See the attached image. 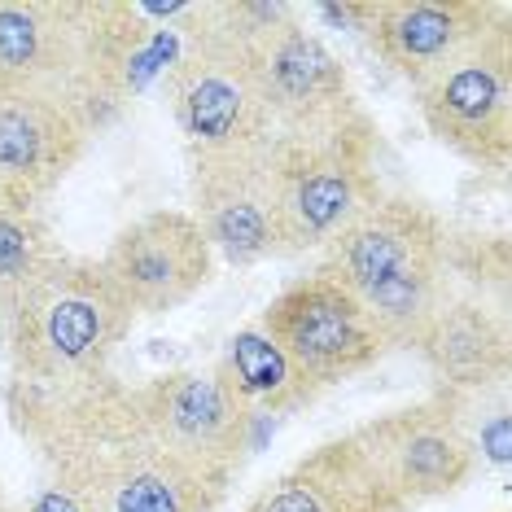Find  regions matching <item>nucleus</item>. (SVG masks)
<instances>
[{"label":"nucleus","mask_w":512,"mask_h":512,"mask_svg":"<svg viewBox=\"0 0 512 512\" xmlns=\"http://www.w3.org/2000/svg\"><path fill=\"white\" fill-rule=\"evenodd\" d=\"M66 246L53 237L44 211H27V206H0V294L27 281L36 267L57 259Z\"/></svg>","instance_id":"nucleus-19"},{"label":"nucleus","mask_w":512,"mask_h":512,"mask_svg":"<svg viewBox=\"0 0 512 512\" xmlns=\"http://www.w3.org/2000/svg\"><path fill=\"white\" fill-rule=\"evenodd\" d=\"M377 141L381 132L372 119L324 141H276L272 180L281 254L324 250L377 202Z\"/></svg>","instance_id":"nucleus-7"},{"label":"nucleus","mask_w":512,"mask_h":512,"mask_svg":"<svg viewBox=\"0 0 512 512\" xmlns=\"http://www.w3.org/2000/svg\"><path fill=\"white\" fill-rule=\"evenodd\" d=\"M246 57L276 141H324L372 119L342 57L307 27L298 9L267 5V18L246 40Z\"/></svg>","instance_id":"nucleus-6"},{"label":"nucleus","mask_w":512,"mask_h":512,"mask_svg":"<svg viewBox=\"0 0 512 512\" xmlns=\"http://www.w3.org/2000/svg\"><path fill=\"white\" fill-rule=\"evenodd\" d=\"M412 351L425 359L438 390L464 394V399L486 394L508 377L512 364L504 302H491L486 294L451 285V294L438 302V311L412 342Z\"/></svg>","instance_id":"nucleus-16"},{"label":"nucleus","mask_w":512,"mask_h":512,"mask_svg":"<svg viewBox=\"0 0 512 512\" xmlns=\"http://www.w3.org/2000/svg\"><path fill=\"white\" fill-rule=\"evenodd\" d=\"M9 386L71 390L106 377L136 316L110 285L101 259L62 250L0 294Z\"/></svg>","instance_id":"nucleus-3"},{"label":"nucleus","mask_w":512,"mask_h":512,"mask_svg":"<svg viewBox=\"0 0 512 512\" xmlns=\"http://www.w3.org/2000/svg\"><path fill=\"white\" fill-rule=\"evenodd\" d=\"M259 329L285 351V359L298 372H307L320 390L372 368L390 351L368 311L355 302L346 285L333 276H302L285 285L281 294L263 307Z\"/></svg>","instance_id":"nucleus-10"},{"label":"nucleus","mask_w":512,"mask_h":512,"mask_svg":"<svg viewBox=\"0 0 512 512\" xmlns=\"http://www.w3.org/2000/svg\"><path fill=\"white\" fill-rule=\"evenodd\" d=\"M416 106L438 145L482 171H504L512 158V22H495L421 79Z\"/></svg>","instance_id":"nucleus-8"},{"label":"nucleus","mask_w":512,"mask_h":512,"mask_svg":"<svg viewBox=\"0 0 512 512\" xmlns=\"http://www.w3.org/2000/svg\"><path fill=\"white\" fill-rule=\"evenodd\" d=\"M132 386L149 421L176 447V456H184L197 473H206L215 486L228 491L254 447V425L259 421L237 403V394L224 386L215 364L154 372V377L132 381Z\"/></svg>","instance_id":"nucleus-11"},{"label":"nucleus","mask_w":512,"mask_h":512,"mask_svg":"<svg viewBox=\"0 0 512 512\" xmlns=\"http://www.w3.org/2000/svg\"><path fill=\"white\" fill-rule=\"evenodd\" d=\"M241 512H412L372 469L359 442L337 434L276 473Z\"/></svg>","instance_id":"nucleus-17"},{"label":"nucleus","mask_w":512,"mask_h":512,"mask_svg":"<svg viewBox=\"0 0 512 512\" xmlns=\"http://www.w3.org/2000/svg\"><path fill=\"white\" fill-rule=\"evenodd\" d=\"M5 412L40 456L49 486L79 512H219L228 499L176 456L136 386L114 372L71 390L5 386Z\"/></svg>","instance_id":"nucleus-1"},{"label":"nucleus","mask_w":512,"mask_h":512,"mask_svg":"<svg viewBox=\"0 0 512 512\" xmlns=\"http://www.w3.org/2000/svg\"><path fill=\"white\" fill-rule=\"evenodd\" d=\"M342 14L355 18L372 53L416 88L442 62L486 36L495 22H504L508 9L486 0H372V5H346Z\"/></svg>","instance_id":"nucleus-14"},{"label":"nucleus","mask_w":512,"mask_h":512,"mask_svg":"<svg viewBox=\"0 0 512 512\" xmlns=\"http://www.w3.org/2000/svg\"><path fill=\"white\" fill-rule=\"evenodd\" d=\"M18 512H79V508H75V504H71V499H66L62 491H53V486L44 482V486H40V495L31 499L27 508H18Z\"/></svg>","instance_id":"nucleus-20"},{"label":"nucleus","mask_w":512,"mask_h":512,"mask_svg":"<svg viewBox=\"0 0 512 512\" xmlns=\"http://www.w3.org/2000/svg\"><path fill=\"white\" fill-rule=\"evenodd\" d=\"M158 57L154 9L127 0H0V79L106 127Z\"/></svg>","instance_id":"nucleus-2"},{"label":"nucleus","mask_w":512,"mask_h":512,"mask_svg":"<svg viewBox=\"0 0 512 512\" xmlns=\"http://www.w3.org/2000/svg\"><path fill=\"white\" fill-rule=\"evenodd\" d=\"M447 237L451 228L425 202L381 189L377 202L324 246L320 272L351 289L390 351H412L438 302L456 285L447 267Z\"/></svg>","instance_id":"nucleus-4"},{"label":"nucleus","mask_w":512,"mask_h":512,"mask_svg":"<svg viewBox=\"0 0 512 512\" xmlns=\"http://www.w3.org/2000/svg\"><path fill=\"white\" fill-rule=\"evenodd\" d=\"M351 438L372 460L407 508L460 491L477 469V442L469 434V399L451 390H429L372 421L355 425Z\"/></svg>","instance_id":"nucleus-9"},{"label":"nucleus","mask_w":512,"mask_h":512,"mask_svg":"<svg viewBox=\"0 0 512 512\" xmlns=\"http://www.w3.org/2000/svg\"><path fill=\"white\" fill-rule=\"evenodd\" d=\"M110 285L136 320L167 316L211 281L215 250L189 211H149L119 228L101 254Z\"/></svg>","instance_id":"nucleus-12"},{"label":"nucleus","mask_w":512,"mask_h":512,"mask_svg":"<svg viewBox=\"0 0 512 512\" xmlns=\"http://www.w3.org/2000/svg\"><path fill=\"white\" fill-rule=\"evenodd\" d=\"M267 18L259 0L176 5V53L167 62V106L189 158L250 154L276 145L272 114L254 84L246 40Z\"/></svg>","instance_id":"nucleus-5"},{"label":"nucleus","mask_w":512,"mask_h":512,"mask_svg":"<svg viewBox=\"0 0 512 512\" xmlns=\"http://www.w3.org/2000/svg\"><path fill=\"white\" fill-rule=\"evenodd\" d=\"M88 141V123L0 79V206L44 211V202L88 154Z\"/></svg>","instance_id":"nucleus-15"},{"label":"nucleus","mask_w":512,"mask_h":512,"mask_svg":"<svg viewBox=\"0 0 512 512\" xmlns=\"http://www.w3.org/2000/svg\"><path fill=\"white\" fill-rule=\"evenodd\" d=\"M215 372L224 377V386L237 394V403L246 407L254 421H263V416H289L324 394L307 372H298L289 364L285 351L259 324H250V329H241L232 337Z\"/></svg>","instance_id":"nucleus-18"},{"label":"nucleus","mask_w":512,"mask_h":512,"mask_svg":"<svg viewBox=\"0 0 512 512\" xmlns=\"http://www.w3.org/2000/svg\"><path fill=\"white\" fill-rule=\"evenodd\" d=\"M272 149L276 145L250 149V154L189 158V215L211 241V250L232 267H250L281 254Z\"/></svg>","instance_id":"nucleus-13"}]
</instances>
